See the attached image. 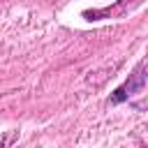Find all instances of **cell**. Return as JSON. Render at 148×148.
<instances>
[{"instance_id":"6da1fadb","label":"cell","mask_w":148,"mask_h":148,"mask_svg":"<svg viewBox=\"0 0 148 148\" xmlns=\"http://www.w3.org/2000/svg\"><path fill=\"white\" fill-rule=\"evenodd\" d=\"M146 81H148V60L139 62V65L134 67V72L130 74V79H127L125 83H120V86L111 92L109 104H123V102H127V99H130V95H134V92H141V90H143Z\"/></svg>"},{"instance_id":"7a4b0ae2","label":"cell","mask_w":148,"mask_h":148,"mask_svg":"<svg viewBox=\"0 0 148 148\" xmlns=\"http://www.w3.org/2000/svg\"><path fill=\"white\" fill-rule=\"evenodd\" d=\"M143 0H116L113 5L97 7V9H83L81 16L86 21H102V18H125L130 12H134Z\"/></svg>"}]
</instances>
